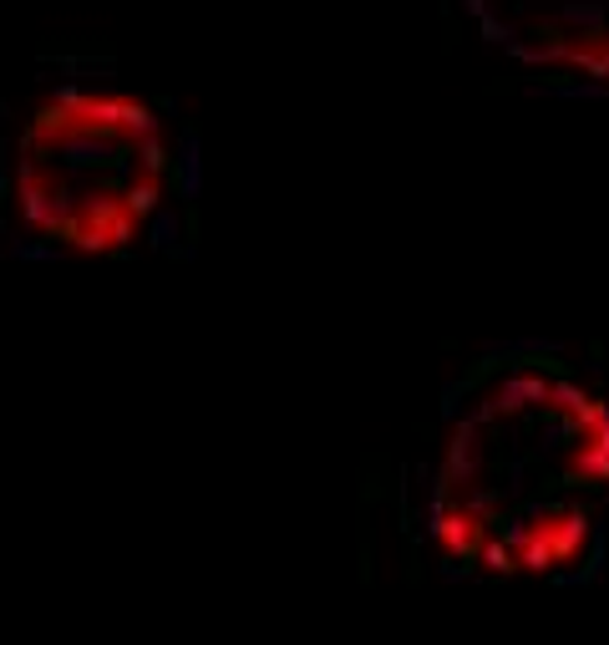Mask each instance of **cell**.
<instances>
[{
  "label": "cell",
  "mask_w": 609,
  "mask_h": 645,
  "mask_svg": "<svg viewBox=\"0 0 609 645\" xmlns=\"http://www.w3.org/2000/svg\"><path fill=\"white\" fill-rule=\"evenodd\" d=\"M477 36H483L487 46L508 51L513 41H518V25H508V21H503V15H493V11H487V15H477Z\"/></svg>",
  "instance_id": "obj_13"
},
{
  "label": "cell",
  "mask_w": 609,
  "mask_h": 645,
  "mask_svg": "<svg viewBox=\"0 0 609 645\" xmlns=\"http://www.w3.org/2000/svg\"><path fill=\"white\" fill-rule=\"evenodd\" d=\"M493 406H497V417H518L528 406H548V377L534 367H513L508 377L497 381Z\"/></svg>",
  "instance_id": "obj_3"
},
{
  "label": "cell",
  "mask_w": 609,
  "mask_h": 645,
  "mask_svg": "<svg viewBox=\"0 0 609 645\" xmlns=\"http://www.w3.org/2000/svg\"><path fill=\"white\" fill-rule=\"evenodd\" d=\"M477 559H483L493 574H513V570H518V554H513L503 539H487V544H477Z\"/></svg>",
  "instance_id": "obj_14"
},
{
  "label": "cell",
  "mask_w": 609,
  "mask_h": 645,
  "mask_svg": "<svg viewBox=\"0 0 609 645\" xmlns=\"http://www.w3.org/2000/svg\"><path fill=\"white\" fill-rule=\"evenodd\" d=\"M559 31L574 36V31H589V25H609V6L605 0H559Z\"/></svg>",
  "instance_id": "obj_10"
},
{
  "label": "cell",
  "mask_w": 609,
  "mask_h": 645,
  "mask_svg": "<svg viewBox=\"0 0 609 645\" xmlns=\"http://www.w3.org/2000/svg\"><path fill=\"white\" fill-rule=\"evenodd\" d=\"M528 494V463L523 457H508V478H503V498Z\"/></svg>",
  "instance_id": "obj_17"
},
{
  "label": "cell",
  "mask_w": 609,
  "mask_h": 645,
  "mask_svg": "<svg viewBox=\"0 0 609 645\" xmlns=\"http://www.w3.org/2000/svg\"><path fill=\"white\" fill-rule=\"evenodd\" d=\"M174 178H178V193H183V199H199L203 163H199V138H193V133H183V142L174 148Z\"/></svg>",
  "instance_id": "obj_9"
},
{
  "label": "cell",
  "mask_w": 609,
  "mask_h": 645,
  "mask_svg": "<svg viewBox=\"0 0 609 645\" xmlns=\"http://www.w3.org/2000/svg\"><path fill=\"white\" fill-rule=\"evenodd\" d=\"M564 62L589 72V82H609V25H589L564 36Z\"/></svg>",
  "instance_id": "obj_6"
},
{
  "label": "cell",
  "mask_w": 609,
  "mask_h": 645,
  "mask_svg": "<svg viewBox=\"0 0 609 645\" xmlns=\"http://www.w3.org/2000/svg\"><path fill=\"white\" fill-rule=\"evenodd\" d=\"M534 529L548 539V549H554V564H569V559L579 554V544L589 539V514H585V508H559L554 519L534 524Z\"/></svg>",
  "instance_id": "obj_7"
},
{
  "label": "cell",
  "mask_w": 609,
  "mask_h": 645,
  "mask_svg": "<svg viewBox=\"0 0 609 645\" xmlns=\"http://www.w3.org/2000/svg\"><path fill=\"white\" fill-rule=\"evenodd\" d=\"M564 463H569L574 483H589V488L609 483V427L605 422H595V427L579 432V443H574V453L564 457Z\"/></svg>",
  "instance_id": "obj_4"
},
{
  "label": "cell",
  "mask_w": 609,
  "mask_h": 645,
  "mask_svg": "<svg viewBox=\"0 0 609 645\" xmlns=\"http://www.w3.org/2000/svg\"><path fill=\"white\" fill-rule=\"evenodd\" d=\"M162 133L158 107L133 92L62 82L25 117L21 138L6 152V203L25 224V240L56 250L107 254L137 240L127 193L143 168V142Z\"/></svg>",
  "instance_id": "obj_1"
},
{
  "label": "cell",
  "mask_w": 609,
  "mask_h": 645,
  "mask_svg": "<svg viewBox=\"0 0 609 645\" xmlns=\"http://www.w3.org/2000/svg\"><path fill=\"white\" fill-rule=\"evenodd\" d=\"M528 533H534V524L523 519V514H503V519H497V539H503L508 549H523L528 544Z\"/></svg>",
  "instance_id": "obj_16"
},
{
  "label": "cell",
  "mask_w": 609,
  "mask_h": 645,
  "mask_svg": "<svg viewBox=\"0 0 609 645\" xmlns=\"http://www.w3.org/2000/svg\"><path fill=\"white\" fill-rule=\"evenodd\" d=\"M462 396H468V377L448 381V392H442V417H452V422L462 417Z\"/></svg>",
  "instance_id": "obj_18"
},
{
  "label": "cell",
  "mask_w": 609,
  "mask_h": 645,
  "mask_svg": "<svg viewBox=\"0 0 609 645\" xmlns=\"http://www.w3.org/2000/svg\"><path fill=\"white\" fill-rule=\"evenodd\" d=\"M487 453H483V427L473 417H458L452 422V447H448V463H442V478L452 488H473L477 473H483Z\"/></svg>",
  "instance_id": "obj_2"
},
{
  "label": "cell",
  "mask_w": 609,
  "mask_h": 645,
  "mask_svg": "<svg viewBox=\"0 0 609 645\" xmlns=\"http://www.w3.org/2000/svg\"><path fill=\"white\" fill-rule=\"evenodd\" d=\"M462 11H468V15L477 21V15H487V0H462Z\"/></svg>",
  "instance_id": "obj_20"
},
{
  "label": "cell",
  "mask_w": 609,
  "mask_h": 645,
  "mask_svg": "<svg viewBox=\"0 0 609 645\" xmlns=\"http://www.w3.org/2000/svg\"><path fill=\"white\" fill-rule=\"evenodd\" d=\"M534 92H554L564 102H605L609 97V82H544Z\"/></svg>",
  "instance_id": "obj_11"
},
{
  "label": "cell",
  "mask_w": 609,
  "mask_h": 645,
  "mask_svg": "<svg viewBox=\"0 0 609 645\" xmlns=\"http://www.w3.org/2000/svg\"><path fill=\"white\" fill-rule=\"evenodd\" d=\"M468 570H473V564H468V559H442V580H448V584H462V580H468Z\"/></svg>",
  "instance_id": "obj_19"
},
{
  "label": "cell",
  "mask_w": 609,
  "mask_h": 645,
  "mask_svg": "<svg viewBox=\"0 0 609 645\" xmlns=\"http://www.w3.org/2000/svg\"><path fill=\"white\" fill-rule=\"evenodd\" d=\"M483 529H487V519H477V514H468L462 504H452L448 514H442V524H437L432 539L448 549L452 559H468V564H473L477 544H483Z\"/></svg>",
  "instance_id": "obj_5"
},
{
  "label": "cell",
  "mask_w": 609,
  "mask_h": 645,
  "mask_svg": "<svg viewBox=\"0 0 609 645\" xmlns=\"http://www.w3.org/2000/svg\"><path fill=\"white\" fill-rule=\"evenodd\" d=\"M148 240L158 244V250H174V240H178V214L174 209H158V214L148 219Z\"/></svg>",
  "instance_id": "obj_15"
},
{
  "label": "cell",
  "mask_w": 609,
  "mask_h": 645,
  "mask_svg": "<svg viewBox=\"0 0 609 645\" xmlns=\"http://www.w3.org/2000/svg\"><path fill=\"white\" fill-rule=\"evenodd\" d=\"M513 554H518V570H534V574H548L554 570V549H548V539L544 533H528V544L523 549H513Z\"/></svg>",
  "instance_id": "obj_12"
},
{
  "label": "cell",
  "mask_w": 609,
  "mask_h": 645,
  "mask_svg": "<svg viewBox=\"0 0 609 645\" xmlns=\"http://www.w3.org/2000/svg\"><path fill=\"white\" fill-rule=\"evenodd\" d=\"M579 422L574 417H564V412H548L544 417V427H538V457L544 463H564V457L574 453V443H579Z\"/></svg>",
  "instance_id": "obj_8"
}]
</instances>
